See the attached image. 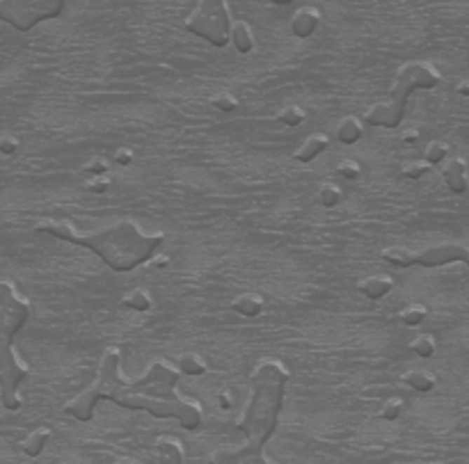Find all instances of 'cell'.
Wrapping results in <instances>:
<instances>
[{
  "label": "cell",
  "instance_id": "e575fe53",
  "mask_svg": "<svg viewBox=\"0 0 469 464\" xmlns=\"http://www.w3.org/2000/svg\"><path fill=\"white\" fill-rule=\"evenodd\" d=\"M401 139H403L405 144H414L416 139H419V133H416L414 128H410V130H405V133H403V137H401Z\"/></svg>",
  "mask_w": 469,
  "mask_h": 464
},
{
  "label": "cell",
  "instance_id": "d4e9b609",
  "mask_svg": "<svg viewBox=\"0 0 469 464\" xmlns=\"http://www.w3.org/2000/svg\"><path fill=\"white\" fill-rule=\"evenodd\" d=\"M447 153H449V146H447V144H442V142H430L428 146H426L423 161L428 163V165H440V163H444Z\"/></svg>",
  "mask_w": 469,
  "mask_h": 464
},
{
  "label": "cell",
  "instance_id": "8d00e7d4",
  "mask_svg": "<svg viewBox=\"0 0 469 464\" xmlns=\"http://www.w3.org/2000/svg\"><path fill=\"white\" fill-rule=\"evenodd\" d=\"M458 92L463 94V96H469V83H463V85H460V87H458Z\"/></svg>",
  "mask_w": 469,
  "mask_h": 464
},
{
  "label": "cell",
  "instance_id": "9c48e42d",
  "mask_svg": "<svg viewBox=\"0 0 469 464\" xmlns=\"http://www.w3.org/2000/svg\"><path fill=\"white\" fill-rule=\"evenodd\" d=\"M318 25H320V12L316 7H300L291 19V32L295 37L307 39L318 30Z\"/></svg>",
  "mask_w": 469,
  "mask_h": 464
},
{
  "label": "cell",
  "instance_id": "8fae6325",
  "mask_svg": "<svg viewBox=\"0 0 469 464\" xmlns=\"http://www.w3.org/2000/svg\"><path fill=\"white\" fill-rule=\"evenodd\" d=\"M394 288V279L387 275H373L364 277L362 282H358V291L362 295H367L369 300H382L389 291Z\"/></svg>",
  "mask_w": 469,
  "mask_h": 464
},
{
  "label": "cell",
  "instance_id": "9a60e30c",
  "mask_svg": "<svg viewBox=\"0 0 469 464\" xmlns=\"http://www.w3.org/2000/svg\"><path fill=\"white\" fill-rule=\"evenodd\" d=\"M362 121L358 117H344L337 126V137L344 144H355L362 139Z\"/></svg>",
  "mask_w": 469,
  "mask_h": 464
},
{
  "label": "cell",
  "instance_id": "74e56055",
  "mask_svg": "<svg viewBox=\"0 0 469 464\" xmlns=\"http://www.w3.org/2000/svg\"><path fill=\"white\" fill-rule=\"evenodd\" d=\"M271 3H275V5H289V3H293V0H271Z\"/></svg>",
  "mask_w": 469,
  "mask_h": 464
},
{
  "label": "cell",
  "instance_id": "ba28073f",
  "mask_svg": "<svg viewBox=\"0 0 469 464\" xmlns=\"http://www.w3.org/2000/svg\"><path fill=\"white\" fill-rule=\"evenodd\" d=\"M67 5L69 0H0V21L28 32L44 21L60 19Z\"/></svg>",
  "mask_w": 469,
  "mask_h": 464
},
{
  "label": "cell",
  "instance_id": "e0dca14e",
  "mask_svg": "<svg viewBox=\"0 0 469 464\" xmlns=\"http://www.w3.org/2000/svg\"><path fill=\"white\" fill-rule=\"evenodd\" d=\"M156 451H158L161 460L168 462V464H181L184 462V449H181V444L177 439H172V437H163V439H158Z\"/></svg>",
  "mask_w": 469,
  "mask_h": 464
},
{
  "label": "cell",
  "instance_id": "cb8c5ba5",
  "mask_svg": "<svg viewBox=\"0 0 469 464\" xmlns=\"http://www.w3.org/2000/svg\"><path fill=\"white\" fill-rule=\"evenodd\" d=\"M341 197H344V192L339 186H334V183H327V186H323L318 192L320 206H325V208H334L339 201H341Z\"/></svg>",
  "mask_w": 469,
  "mask_h": 464
},
{
  "label": "cell",
  "instance_id": "44dd1931",
  "mask_svg": "<svg viewBox=\"0 0 469 464\" xmlns=\"http://www.w3.org/2000/svg\"><path fill=\"white\" fill-rule=\"evenodd\" d=\"M305 119H307V110L300 106H289L277 112V121L284 126H300Z\"/></svg>",
  "mask_w": 469,
  "mask_h": 464
},
{
  "label": "cell",
  "instance_id": "83f0119b",
  "mask_svg": "<svg viewBox=\"0 0 469 464\" xmlns=\"http://www.w3.org/2000/svg\"><path fill=\"white\" fill-rule=\"evenodd\" d=\"M337 172L341 174L344 179L358 181V179L362 177V165H360V163H355V161H341V163H339Z\"/></svg>",
  "mask_w": 469,
  "mask_h": 464
},
{
  "label": "cell",
  "instance_id": "5bb4252c",
  "mask_svg": "<svg viewBox=\"0 0 469 464\" xmlns=\"http://www.w3.org/2000/svg\"><path fill=\"white\" fill-rule=\"evenodd\" d=\"M231 309L238 311L240 316L254 318V316H259V313L264 311V297L254 295V293H243V295H238L236 300L231 302Z\"/></svg>",
  "mask_w": 469,
  "mask_h": 464
},
{
  "label": "cell",
  "instance_id": "d590c367",
  "mask_svg": "<svg viewBox=\"0 0 469 464\" xmlns=\"http://www.w3.org/2000/svg\"><path fill=\"white\" fill-rule=\"evenodd\" d=\"M154 266H156V268H165V266H170V257H156Z\"/></svg>",
  "mask_w": 469,
  "mask_h": 464
},
{
  "label": "cell",
  "instance_id": "1f68e13d",
  "mask_svg": "<svg viewBox=\"0 0 469 464\" xmlns=\"http://www.w3.org/2000/svg\"><path fill=\"white\" fill-rule=\"evenodd\" d=\"M16 151H19V139L12 137V135L0 137V153H3V156H12Z\"/></svg>",
  "mask_w": 469,
  "mask_h": 464
},
{
  "label": "cell",
  "instance_id": "8992f818",
  "mask_svg": "<svg viewBox=\"0 0 469 464\" xmlns=\"http://www.w3.org/2000/svg\"><path fill=\"white\" fill-rule=\"evenodd\" d=\"M184 28L190 34L206 39L215 48H224L229 43L231 16L227 0H197L195 10L188 14Z\"/></svg>",
  "mask_w": 469,
  "mask_h": 464
},
{
  "label": "cell",
  "instance_id": "4fadbf2b",
  "mask_svg": "<svg viewBox=\"0 0 469 464\" xmlns=\"http://www.w3.org/2000/svg\"><path fill=\"white\" fill-rule=\"evenodd\" d=\"M229 43H233V48H236L238 53H250V50L254 48V34H252V28L245 21H231Z\"/></svg>",
  "mask_w": 469,
  "mask_h": 464
},
{
  "label": "cell",
  "instance_id": "4316f807",
  "mask_svg": "<svg viewBox=\"0 0 469 464\" xmlns=\"http://www.w3.org/2000/svg\"><path fill=\"white\" fill-rule=\"evenodd\" d=\"M401 409H403V402L398 398H389L385 405L380 409V418L382 421H396L398 416H401Z\"/></svg>",
  "mask_w": 469,
  "mask_h": 464
},
{
  "label": "cell",
  "instance_id": "277c9868",
  "mask_svg": "<svg viewBox=\"0 0 469 464\" xmlns=\"http://www.w3.org/2000/svg\"><path fill=\"white\" fill-rule=\"evenodd\" d=\"M32 304L7 279H0V400L5 409H19L23 398L19 387L30 378V369L14 353L16 334L28 325Z\"/></svg>",
  "mask_w": 469,
  "mask_h": 464
},
{
  "label": "cell",
  "instance_id": "7c38bea8",
  "mask_svg": "<svg viewBox=\"0 0 469 464\" xmlns=\"http://www.w3.org/2000/svg\"><path fill=\"white\" fill-rule=\"evenodd\" d=\"M327 146H329V137L327 135H320V133L318 135H311L298 149H295L293 158L300 161V163H311V161L316 158V156L323 153Z\"/></svg>",
  "mask_w": 469,
  "mask_h": 464
},
{
  "label": "cell",
  "instance_id": "30bf717a",
  "mask_svg": "<svg viewBox=\"0 0 469 464\" xmlns=\"http://www.w3.org/2000/svg\"><path fill=\"white\" fill-rule=\"evenodd\" d=\"M442 177L454 195H463L467 190V163L463 158H449L442 168Z\"/></svg>",
  "mask_w": 469,
  "mask_h": 464
},
{
  "label": "cell",
  "instance_id": "3957f363",
  "mask_svg": "<svg viewBox=\"0 0 469 464\" xmlns=\"http://www.w3.org/2000/svg\"><path fill=\"white\" fill-rule=\"evenodd\" d=\"M34 231L50 233L60 240L92 250L115 273H131L137 266L154 259L156 250L165 240V233H149L131 220H119L94 231H81L64 220H39Z\"/></svg>",
  "mask_w": 469,
  "mask_h": 464
},
{
  "label": "cell",
  "instance_id": "484cf974",
  "mask_svg": "<svg viewBox=\"0 0 469 464\" xmlns=\"http://www.w3.org/2000/svg\"><path fill=\"white\" fill-rule=\"evenodd\" d=\"M211 106L213 108H218V110H222V112H233L238 108V99L233 94H229V92H222V94H218V96H213L211 99Z\"/></svg>",
  "mask_w": 469,
  "mask_h": 464
},
{
  "label": "cell",
  "instance_id": "836d02e7",
  "mask_svg": "<svg viewBox=\"0 0 469 464\" xmlns=\"http://www.w3.org/2000/svg\"><path fill=\"white\" fill-rule=\"evenodd\" d=\"M218 402H220V407L222 409H231V405H233V396H231V391L229 389H224L220 396H218Z\"/></svg>",
  "mask_w": 469,
  "mask_h": 464
},
{
  "label": "cell",
  "instance_id": "d6986e66",
  "mask_svg": "<svg viewBox=\"0 0 469 464\" xmlns=\"http://www.w3.org/2000/svg\"><path fill=\"white\" fill-rule=\"evenodd\" d=\"M401 380H403V384H407V387H412L414 391H421V393L435 389V378L426 371H407Z\"/></svg>",
  "mask_w": 469,
  "mask_h": 464
},
{
  "label": "cell",
  "instance_id": "ac0fdd59",
  "mask_svg": "<svg viewBox=\"0 0 469 464\" xmlns=\"http://www.w3.org/2000/svg\"><path fill=\"white\" fill-rule=\"evenodd\" d=\"M206 371H208V366L197 353H184L179 357V373L197 378V375H204Z\"/></svg>",
  "mask_w": 469,
  "mask_h": 464
},
{
  "label": "cell",
  "instance_id": "f546056e",
  "mask_svg": "<svg viewBox=\"0 0 469 464\" xmlns=\"http://www.w3.org/2000/svg\"><path fill=\"white\" fill-rule=\"evenodd\" d=\"M85 172L97 174V177H101V174H106V172H108V161H106V158H101V156H97V158H92V161L85 163Z\"/></svg>",
  "mask_w": 469,
  "mask_h": 464
},
{
  "label": "cell",
  "instance_id": "2e32d148",
  "mask_svg": "<svg viewBox=\"0 0 469 464\" xmlns=\"http://www.w3.org/2000/svg\"><path fill=\"white\" fill-rule=\"evenodd\" d=\"M50 442V430L48 428H39V430H34L32 435L25 437V442L21 444L23 453L28 455V458H37L41 455V451L46 449V444Z\"/></svg>",
  "mask_w": 469,
  "mask_h": 464
},
{
  "label": "cell",
  "instance_id": "5b68a950",
  "mask_svg": "<svg viewBox=\"0 0 469 464\" xmlns=\"http://www.w3.org/2000/svg\"><path fill=\"white\" fill-rule=\"evenodd\" d=\"M442 76L435 67L428 62H407L396 71L394 85L389 87L387 99L373 103L364 112V121L371 126L382 128H398L405 117L407 99L414 90H435Z\"/></svg>",
  "mask_w": 469,
  "mask_h": 464
},
{
  "label": "cell",
  "instance_id": "ffe728a7",
  "mask_svg": "<svg viewBox=\"0 0 469 464\" xmlns=\"http://www.w3.org/2000/svg\"><path fill=\"white\" fill-rule=\"evenodd\" d=\"M151 304H154L151 295L147 293L144 288H135V291H131L124 300H121V306H124V309H133V311H140V313L149 311Z\"/></svg>",
  "mask_w": 469,
  "mask_h": 464
},
{
  "label": "cell",
  "instance_id": "6da1fadb",
  "mask_svg": "<svg viewBox=\"0 0 469 464\" xmlns=\"http://www.w3.org/2000/svg\"><path fill=\"white\" fill-rule=\"evenodd\" d=\"M101 400H110L119 407L144 409L156 418H177L184 430H199L204 411L199 402L179 393V369L165 359H154L140 378H126L121 373L119 348H108L101 355L97 378L88 389L62 407L64 414L90 423Z\"/></svg>",
  "mask_w": 469,
  "mask_h": 464
},
{
  "label": "cell",
  "instance_id": "603a6c76",
  "mask_svg": "<svg viewBox=\"0 0 469 464\" xmlns=\"http://www.w3.org/2000/svg\"><path fill=\"white\" fill-rule=\"evenodd\" d=\"M410 350H412L416 357L428 359V357L435 355V339H433L430 334H419L410 343Z\"/></svg>",
  "mask_w": 469,
  "mask_h": 464
},
{
  "label": "cell",
  "instance_id": "d6a6232c",
  "mask_svg": "<svg viewBox=\"0 0 469 464\" xmlns=\"http://www.w3.org/2000/svg\"><path fill=\"white\" fill-rule=\"evenodd\" d=\"M115 163L119 168H128V165L133 163V151L131 149H117L115 151Z\"/></svg>",
  "mask_w": 469,
  "mask_h": 464
},
{
  "label": "cell",
  "instance_id": "4dcf8cb0",
  "mask_svg": "<svg viewBox=\"0 0 469 464\" xmlns=\"http://www.w3.org/2000/svg\"><path fill=\"white\" fill-rule=\"evenodd\" d=\"M85 188H88V192H92V195H106L108 188H110V181L106 179V174H101V179L90 181Z\"/></svg>",
  "mask_w": 469,
  "mask_h": 464
},
{
  "label": "cell",
  "instance_id": "52a82bcc",
  "mask_svg": "<svg viewBox=\"0 0 469 464\" xmlns=\"http://www.w3.org/2000/svg\"><path fill=\"white\" fill-rule=\"evenodd\" d=\"M387 264L398 268H410V266H423V268H440L447 264H465L469 266V247L458 243H444V245H433L419 252L405 250V247H387L380 254Z\"/></svg>",
  "mask_w": 469,
  "mask_h": 464
},
{
  "label": "cell",
  "instance_id": "7a4b0ae2",
  "mask_svg": "<svg viewBox=\"0 0 469 464\" xmlns=\"http://www.w3.org/2000/svg\"><path fill=\"white\" fill-rule=\"evenodd\" d=\"M291 373L280 359H261L252 371L250 400L238 418L236 428L245 435V446L213 453V462H259L266 464V444L277 430L280 411Z\"/></svg>",
  "mask_w": 469,
  "mask_h": 464
},
{
  "label": "cell",
  "instance_id": "f1b7e54d",
  "mask_svg": "<svg viewBox=\"0 0 469 464\" xmlns=\"http://www.w3.org/2000/svg\"><path fill=\"white\" fill-rule=\"evenodd\" d=\"M430 168H433V165H428L426 161L407 163V165H403V177H407V179H421L423 174H428Z\"/></svg>",
  "mask_w": 469,
  "mask_h": 464
},
{
  "label": "cell",
  "instance_id": "7402d4cb",
  "mask_svg": "<svg viewBox=\"0 0 469 464\" xmlns=\"http://www.w3.org/2000/svg\"><path fill=\"white\" fill-rule=\"evenodd\" d=\"M426 306H421V304H410V306H405V309L398 313V318H401V322L403 325H407V327H416V325H421V322L426 320Z\"/></svg>",
  "mask_w": 469,
  "mask_h": 464
}]
</instances>
